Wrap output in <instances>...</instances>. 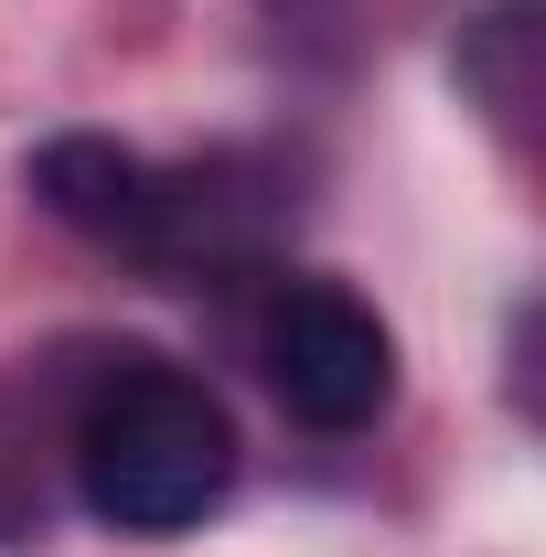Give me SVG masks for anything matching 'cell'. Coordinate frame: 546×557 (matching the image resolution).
Returning <instances> with one entry per match:
<instances>
[{
    "mask_svg": "<svg viewBox=\"0 0 546 557\" xmlns=\"http://www.w3.org/2000/svg\"><path fill=\"white\" fill-rule=\"evenodd\" d=\"M236 483V418L204 375L129 354L75 418V493L119 536H183Z\"/></svg>",
    "mask_w": 546,
    "mask_h": 557,
    "instance_id": "obj_1",
    "label": "cell"
},
{
    "mask_svg": "<svg viewBox=\"0 0 546 557\" xmlns=\"http://www.w3.org/2000/svg\"><path fill=\"white\" fill-rule=\"evenodd\" d=\"M258 364H269V397L300 429H364V418H386V397H397V333L353 289H333V278H289L269 300Z\"/></svg>",
    "mask_w": 546,
    "mask_h": 557,
    "instance_id": "obj_2",
    "label": "cell"
},
{
    "mask_svg": "<svg viewBox=\"0 0 546 557\" xmlns=\"http://www.w3.org/2000/svg\"><path fill=\"white\" fill-rule=\"evenodd\" d=\"M33 194L65 214L75 236H97V247H150V214H161V172L139 161V150H119V139L97 129H65L33 150Z\"/></svg>",
    "mask_w": 546,
    "mask_h": 557,
    "instance_id": "obj_3",
    "label": "cell"
}]
</instances>
